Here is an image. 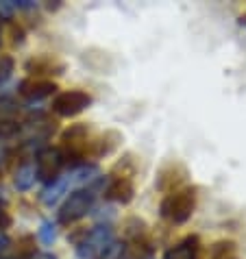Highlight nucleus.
Returning <instances> with one entry per match:
<instances>
[{"mask_svg": "<svg viewBox=\"0 0 246 259\" xmlns=\"http://www.w3.org/2000/svg\"><path fill=\"white\" fill-rule=\"evenodd\" d=\"M9 244H11V237L7 235L5 231H0V253H3V250H7V248H9Z\"/></svg>", "mask_w": 246, "mask_h": 259, "instance_id": "nucleus-19", "label": "nucleus"}, {"mask_svg": "<svg viewBox=\"0 0 246 259\" xmlns=\"http://www.w3.org/2000/svg\"><path fill=\"white\" fill-rule=\"evenodd\" d=\"M196 209V190L181 188L168 192L159 203V215L170 225H185Z\"/></svg>", "mask_w": 246, "mask_h": 259, "instance_id": "nucleus-2", "label": "nucleus"}, {"mask_svg": "<svg viewBox=\"0 0 246 259\" xmlns=\"http://www.w3.org/2000/svg\"><path fill=\"white\" fill-rule=\"evenodd\" d=\"M26 70L31 74H61L63 66L57 63L55 59H50V57H35V59L26 63Z\"/></svg>", "mask_w": 246, "mask_h": 259, "instance_id": "nucleus-10", "label": "nucleus"}, {"mask_svg": "<svg viewBox=\"0 0 246 259\" xmlns=\"http://www.w3.org/2000/svg\"><path fill=\"white\" fill-rule=\"evenodd\" d=\"M13 111H18V103L11 96L3 94V96H0V120H5L7 116H11Z\"/></svg>", "mask_w": 246, "mask_h": 259, "instance_id": "nucleus-16", "label": "nucleus"}, {"mask_svg": "<svg viewBox=\"0 0 246 259\" xmlns=\"http://www.w3.org/2000/svg\"><path fill=\"white\" fill-rule=\"evenodd\" d=\"M33 259H57V255H53V253H37V255H33Z\"/></svg>", "mask_w": 246, "mask_h": 259, "instance_id": "nucleus-20", "label": "nucleus"}, {"mask_svg": "<svg viewBox=\"0 0 246 259\" xmlns=\"http://www.w3.org/2000/svg\"><path fill=\"white\" fill-rule=\"evenodd\" d=\"M37 181V175H35V165L31 163H22L16 170V177H13V188L18 192H28Z\"/></svg>", "mask_w": 246, "mask_h": 259, "instance_id": "nucleus-11", "label": "nucleus"}, {"mask_svg": "<svg viewBox=\"0 0 246 259\" xmlns=\"http://www.w3.org/2000/svg\"><path fill=\"white\" fill-rule=\"evenodd\" d=\"M233 244L231 242H220L212 248V259H235L233 255Z\"/></svg>", "mask_w": 246, "mask_h": 259, "instance_id": "nucleus-15", "label": "nucleus"}, {"mask_svg": "<svg viewBox=\"0 0 246 259\" xmlns=\"http://www.w3.org/2000/svg\"><path fill=\"white\" fill-rule=\"evenodd\" d=\"M13 68H16V63H13V57L0 55V85H5L11 78Z\"/></svg>", "mask_w": 246, "mask_h": 259, "instance_id": "nucleus-14", "label": "nucleus"}, {"mask_svg": "<svg viewBox=\"0 0 246 259\" xmlns=\"http://www.w3.org/2000/svg\"><path fill=\"white\" fill-rule=\"evenodd\" d=\"M37 237H39V242L44 244V246H50V244L57 240V222H53V220H42Z\"/></svg>", "mask_w": 246, "mask_h": 259, "instance_id": "nucleus-12", "label": "nucleus"}, {"mask_svg": "<svg viewBox=\"0 0 246 259\" xmlns=\"http://www.w3.org/2000/svg\"><path fill=\"white\" fill-rule=\"evenodd\" d=\"M133 194H135V188L129 177H115L105 188V198H109L118 205H129L133 200Z\"/></svg>", "mask_w": 246, "mask_h": 259, "instance_id": "nucleus-8", "label": "nucleus"}, {"mask_svg": "<svg viewBox=\"0 0 246 259\" xmlns=\"http://www.w3.org/2000/svg\"><path fill=\"white\" fill-rule=\"evenodd\" d=\"M90 105H92V96L81 90L61 92V94L53 98V111L61 118H74L78 113H83Z\"/></svg>", "mask_w": 246, "mask_h": 259, "instance_id": "nucleus-5", "label": "nucleus"}, {"mask_svg": "<svg viewBox=\"0 0 246 259\" xmlns=\"http://www.w3.org/2000/svg\"><path fill=\"white\" fill-rule=\"evenodd\" d=\"M57 92V85L53 81H44V78H26L20 83V94H22L28 103H39Z\"/></svg>", "mask_w": 246, "mask_h": 259, "instance_id": "nucleus-7", "label": "nucleus"}, {"mask_svg": "<svg viewBox=\"0 0 246 259\" xmlns=\"http://www.w3.org/2000/svg\"><path fill=\"white\" fill-rule=\"evenodd\" d=\"M0 259H11V257H3V255H0Z\"/></svg>", "mask_w": 246, "mask_h": 259, "instance_id": "nucleus-23", "label": "nucleus"}, {"mask_svg": "<svg viewBox=\"0 0 246 259\" xmlns=\"http://www.w3.org/2000/svg\"><path fill=\"white\" fill-rule=\"evenodd\" d=\"M163 259H200V242L198 237H185V240H181L179 244L175 246H170L166 250Z\"/></svg>", "mask_w": 246, "mask_h": 259, "instance_id": "nucleus-9", "label": "nucleus"}, {"mask_svg": "<svg viewBox=\"0 0 246 259\" xmlns=\"http://www.w3.org/2000/svg\"><path fill=\"white\" fill-rule=\"evenodd\" d=\"M94 203H96V192L94 190H72L68 198L63 200V205L59 207V211H57V222L66 227L74 225L94 209Z\"/></svg>", "mask_w": 246, "mask_h": 259, "instance_id": "nucleus-3", "label": "nucleus"}, {"mask_svg": "<svg viewBox=\"0 0 246 259\" xmlns=\"http://www.w3.org/2000/svg\"><path fill=\"white\" fill-rule=\"evenodd\" d=\"M3 22V20H0ZM0 44H3V26H0Z\"/></svg>", "mask_w": 246, "mask_h": 259, "instance_id": "nucleus-22", "label": "nucleus"}, {"mask_svg": "<svg viewBox=\"0 0 246 259\" xmlns=\"http://www.w3.org/2000/svg\"><path fill=\"white\" fill-rule=\"evenodd\" d=\"M5 153H7V150H5L3 144H0V159H3V157H5Z\"/></svg>", "mask_w": 246, "mask_h": 259, "instance_id": "nucleus-21", "label": "nucleus"}, {"mask_svg": "<svg viewBox=\"0 0 246 259\" xmlns=\"http://www.w3.org/2000/svg\"><path fill=\"white\" fill-rule=\"evenodd\" d=\"M63 165H66V159H63L61 148L44 146V148L37 150V155H35V175H37V179L44 183L55 181Z\"/></svg>", "mask_w": 246, "mask_h": 259, "instance_id": "nucleus-6", "label": "nucleus"}, {"mask_svg": "<svg viewBox=\"0 0 246 259\" xmlns=\"http://www.w3.org/2000/svg\"><path fill=\"white\" fill-rule=\"evenodd\" d=\"M125 253H127V244L120 240H113L96 259H125Z\"/></svg>", "mask_w": 246, "mask_h": 259, "instance_id": "nucleus-13", "label": "nucleus"}, {"mask_svg": "<svg viewBox=\"0 0 246 259\" xmlns=\"http://www.w3.org/2000/svg\"><path fill=\"white\" fill-rule=\"evenodd\" d=\"M96 175H98V168L94 163H83V165H78V168H72L68 175L57 177L55 181L46 183V188L39 194V200L46 207H53L66 196V194L70 192V188H74V185H78V183H88Z\"/></svg>", "mask_w": 246, "mask_h": 259, "instance_id": "nucleus-1", "label": "nucleus"}, {"mask_svg": "<svg viewBox=\"0 0 246 259\" xmlns=\"http://www.w3.org/2000/svg\"><path fill=\"white\" fill-rule=\"evenodd\" d=\"M13 11H16L13 0H0V20H11Z\"/></svg>", "mask_w": 246, "mask_h": 259, "instance_id": "nucleus-17", "label": "nucleus"}, {"mask_svg": "<svg viewBox=\"0 0 246 259\" xmlns=\"http://www.w3.org/2000/svg\"><path fill=\"white\" fill-rule=\"evenodd\" d=\"M113 240H115V235L109 225H96L94 229L83 233L81 242H76V257L78 259H96Z\"/></svg>", "mask_w": 246, "mask_h": 259, "instance_id": "nucleus-4", "label": "nucleus"}, {"mask_svg": "<svg viewBox=\"0 0 246 259\" xmlns=\"http://www.w3.org/2000/svg\"><path fill=\"white\" fill-rule=\"evenodd\" d=\"M11 225V218H9V213L5 211V205L0 203V231H3L5 227H9Z\"/></svg>", "mask_w": 246, "mask_h": 259, "instance_id": "nucleus-18", "label": "nucleus"}]
</instances>
